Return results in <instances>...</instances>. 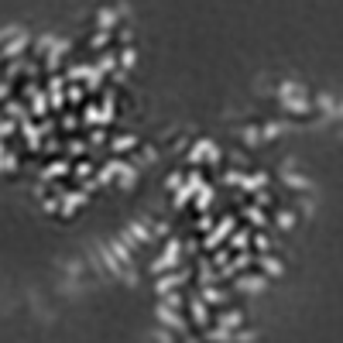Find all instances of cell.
I'll return each instance as SVG.
<instances>
[{"label": "cell", "instance_id": "cell-1", "mask_svg": "<svg viewBox=\"0 0 343 343\" xmlns=\"http://www.w3.org/2000/svg\"><path fill=\"white\" fill-rule=\"evenodd\" d=\"M282 103L292 114H306L309 110V100H302V86L298 82H282Z\"/></svg>", "mask_w": 343, "mask_h": 343}, {"label": "cell", "instance_id": "cell-2", "mask_svg": "<svg viewBox=\"0 0 343 343\" xmlns=\"http://www.w3.org/2000/svg\"><path fill=\"white\" fill-rule=\"evenodd\" d=\"M189 161L192 165H199V161H220V148L203 137V141H196L192 148H189Z\"/></svg>", "mask_w": 343, "mask_h": 343}, {"label": "cell", "instance_id": "cell-3", "mask_svg": "<svg viewBox=\"0 0 343 343\" xmlns=\"http://www.w3.org/2000/svg\"><path fill=\"white\" fill-rule=\"evenodd\" d=\"M179 258H182V244H179V240H168V244H165V254H161L151 268H155V271H168V268L179 264Z\"/></svg>", "mask_w": 343, "mask_h": 343}, {"label": "cell", "instance_id": "cell-4", "mask_svg": "<svg viewBox=\"0 0 343 343\" xmlns=\"http://www.w3.org/2000/svg\"><path fill=\"white\" fill-rule=\"evenodd\" d=\"M69 76H72V79H82L86 90H100V82H103V72L96 66H76V69H69Z\"/></svg>", "mask_w": 343, "mask_h": 343}, {"label": "cell", "instance_id": "cell-5", "mask_svg": "<svg viewBox=\"0 0 343 343\" xmlns=\"http://www.w3.org/2000/svg\"><path fill=\"white\" fill-rule=\"evenodd\" d=\"M233 227H237V217H223V220L217 223V230L206 237V247H220V244H223V240L233 233Z\"/></svg>", "mask_w": 343, "mask_h": 343}, {"label": "cell", "instance_id": "cell-6", "mask_svg": "<svg viewBox=\"0 0 343 343\" xmlns=\"http://www.w3.org/2000/svg\"><path fill=\"white\" fill-rule=\"evenodd\" d=\"M185 278H189V271H175V274H161V278H158V285H155V292H158V295H168L172 288H175V285H182Z\"/></svg>", "mask_w": 343, "mask_h": 343}, {"label": "cell", "instance_id": "cell-7", "mask_svg": "<svg viewBox=\"0 0 343 343\" xmlns=\"http://www.w3.org/2000/svg\"><path fill=\"white\" fill-rule=\"evenodd\" d=\"M237 288L240 292H264V288H268V278H264V274H244L237 282Z\"/></svg>", "mask_w": 343, "mask_h": 343}, {"label": "cell", "instance_id": "cell-8", "mask_svg": "<svg viewBox=\"0 0 343 343\" xmlns=\"http://www.w3.org/2000/svg\"><path fill=\"white\" fill-rule=\"evenodd\" d=\"M28 45V34H17V38H11V41H4V48H0V58H17L21 55V48Z\"/></svg>", "mask_w": 343, "mask_h": 343}, {"label": "cell", "instance_id": "cell-9", "mask_svg": "<svg viewBox=\"0 0 343 343\" xmlns=\"http://www.w3.org/2000/svg\"><path fill=\"white\" fill-rule=\"evenodd\" d=\"M62 199H66V203H62V213H76V209H79L82 203H86V192H69V196H62Z\"/></svg>", "mask_w": 343, "mask_h": 343}, {"label": "cell", "instance_id": "cell-10", "mask_svg": "<svg viewBox=\"0 0 343 343\" xmlns=\"http://www.w3.org/2000/svg\"><path fill=\"white\" fill-rule=\"evenodd\" d=\"M189 309H192V323H199V326H206V319H209V312H206V302L199 295L189 302Z\"/></svg>", "mask_w": 343, "mask_h": 343}, {"label": "cell", "instance_id": "cell-11", "mask_svg": "<svg viewBox=\"0 0 343 343\" xmlns=\"http://www.w3.org/2000/svg\"><path fill=\"white\" fill-rule=\"evenodd\" d=\"M24 137H28V148H31V151L41 148V127H34V124L24 120Z\"/></svg>", "mask_w": 343, "mask_h": 343}, {"label": "cell", "instance_id": "cell-12", "mask_svg": "<svg viewBox=\"0 0 343 343\" xmlns=\"http://www.w3.org/2000/svg\"><path fill=\"white\" fill-rule=\"evenodd\" d=\"M240 185H244L247 192H254V189H264V185H268V175H264V172H258V175H244V179H240Z\"/></svg>", "mask_w": 343, "mask_h": 343}, {"label": "cell", "instance_id": "cell-13", "mask_svg": "<svg viewBox=\"0 0 343 343\" xmlns=\"http://www.w3.org/2000/svg\"><path fill=\"white\" fill-rule=\"evenodd\" d=\"M240 323H244V316H240L237 309H230V312H223V316H220V326H223V330H230V333L237 330Z\"/></svg>", "mask_w": 343, "mask_h": 343}, {"label": "cell", "instance_id": "cell-14", "mask_svg": "<svg viewBox=\"0 0 343 343\" xmlns=\"http://www.w3.org/2000/svg\"><path fill=\"white\" fill-rule=\"evenodd\" d=\"M134 144H137V141H134V134H120V137H114V141H110V148H114L117 155H124V151H131Z\"/></svg>", "mask_w": 343, "mask_h": 343}, {"label": "cell", "instance_id": "cell-15", "mask_svg": "<svg viewBox=\"0 0 343 343\" xmlns=\"http://www.w3.org/2000/svg\"><path fill=\"white\" fill-rule=\"evenodd\" d=\"M158 319L165 323V326H182V319L175 316V309L172 306H158Z\"/></svg>", "mask_w": 343, "mask_h": 343}, {"label": "cell", "instance_id": "cell-16", "mask_svg": "<svg viewBox=\"0 0 343 343\" xmlns=\"http://www.w3.org/2000/svg\"><path fill=\"white\" fill-rule=\"evenodd\" d=\"M45 179H58V175H69V161H52L45 172H41Z\"/></svg>", "mask_w": 343, "mask_h": 343}, {"label": "cell", "instance_id": "cell-17", "mask_svg": "<svg viewBox=\"0 0 343 343\" xmlns=\"http://www.w3.org/2000/svg\"><path fill=\"white\" fill-rule=\"evenodd\" d=\"M82 117H86V124H106V117H103L100 106H86V110H82Z\"/></svg>", "mask_w": 343, "mask_h": 343}, {"label": "cell", "instance_id": "cell-18", "mask_svg": "<svg viewBox=\"0 0 343 343\" xmlns=\"http://www.w3.org/2000/svg\"><path fill=\"white\" fill-rule=\"evenodd\" d=\"M117 14H120V11H110V7H103V11H100V31H110V24L117 21Z\"/></svg>", "mask_w": 343, "mask_h": 343}, {"label": "cell", "instance_id": "cell-19", "mask_svg": "<svg viewBox=\"0 0 343 343\" xmlns=\"http://www.w3.org/2000/svg\"><path fill=\"white\" fill-rule=\"evenodd\" d=\"M244 220H247V223H254V227H264V213H261V209H254V206H247V209H244Z\"/></svg>", "mask_w": 343, "mask_h": 343}, {"label": "cell", "instance_id": "cell-20", "mask_svg": "<svg viewBox=\"0 0 343 343\" xmlns=\"http://www.w3.org/2000/svg\"><path fill=\"white\" fill-rule=\"evenodd\" d=\"M274 223H278L282 230H292V227H295V213H288V209H282V213L274 217Z\"/></svg>", "mask_w": 343, "mask_h": 343}, {"label": "cell", "instance_id": "cell-21", "mask_svg": "<svg viewBox=\"0 0 343 343\" xmlns=\"http://www.w3.org/2000/svg\"><path fill=\"white\" fill-rule=\"evenodd\" d=\"M261 264H264V274H282V261H274L268 254H261Z\"/></svg>", "mask_w": 343, "mask_h": 343}, {"label": "cell", "instance_id": "cell-22", "mask_svg": "<svg viewBox=\"0 0 343 343\" xmlns=\"http://www.w3.org/2000/svg\"><path fill=\"white\" fill-rule=\"evenodd\" d=\"M117 179H120V185H124V189H131V185H134V168H131V165H124V168H120V175H117Z\"/></svg>", "mask_w": 343, "mask_h": 343}, {"label": "cell", "instance_id": "cell-23", "mask_svg": "<svg viewBox=\"0 0 343 343\" xmlns=\"http://www.w3.org/2000/svg\"><path fill=\"white\" fill-rule=\"evenodd\" d=\"M196 196H199V199H196V206H199V209H206V206L213 203V189H209V185H203Z\"/></svg>", "mask_w": 343, "mask_h": 343}, {"label": "cell", "instance_id": "cell-24", "mask_svg": "<svg viewBox=\"0 0 343 343\" xmlns=\"http://www.w3.org/2000/svg\"><path fill=\"white\" fill-rule=\"evenodd\" d=\"M120 66H124V69H134L137 66V52H134V48H124V52H120Z\"/></svg>", "mask_w": 343, "mask_h": 343}, {"label": "cell", "instance_id": "cell-25", "mask_svg": "<svg viewBox=\"0 0 343 343\" xmlns=\"http://www.w3.org/2000/svg\"><path fill=\"white\" fill-rule=\"evenodd\" d=\"M127 237H134V240H148L151 233L144 230V223H131V230H127Z\"/></svg>", "mask_w": 343, "mask_h": 343}, {"label": "cell", "instance_id": "cell-26", "mask_svg": "<svg viewBox=\"0 0 343 343\" xmlns=\"http://www.w3.org/2000/svg\"><path fill=\"white\" fill-rule=\"evenodd\" d=\"M14 165H17V158H14L11 151H4V144H0V168H7V172H11Z\"/></svg>", "mask_w": 343, "mask_h": 343}, {"label": "cell", "instance_id": "cell-27", "mask_svg": "<svg viewBox=\"0 0 343 343\" xmlns=\"http://www.w3.org/2000/svg\"><path fill=\"white\" fill-rule=\"evenodd\" d=\"M203 302H227V295H223V292H217V288H209V285H206Z\"/></svg>", "mask_w": 343, "mask_h": 343}, {"label": "cell", "instance_id": "cell-28", "mask_svg": "<svg viewBox=\"0 0 343 343\" xmlns=\"http://www.w3.org/2000/svg\"><path fill=\"white\" fill-rule=\"evenodd\" d=\"M244 141H247V144H258V141H261V131H258V127H247V131H244Z\"/></svg>", "mask_w": 343, "mask_h": 343}, {"label": "cell", "instance_id": "cell-29", "mask_svg": "<svg viewBox=\"0 0 343 343\" xmlns=\"http://www.w3.org/2000/svg\"><path fill=\"white\" fill-rule=\"evenodd\" d=\"M90 172H93V165H90V161H79V165H76V175H79L82 182H90Z\"/></svg>", "mask_w": 343, "mask_h": 343}, {"label": "cell", "instance_id": "cell-30", "mask_svg": "<svg viewBox=\"0 0 343 343\" xmlns=\"http://www.w3.org/2000/svg\"><path fill=\"white\" fill-rule=\"evenodd\" d=\"M282 131H285V127H282V124H268V127H264V131H261V137H268V141H271V137H278V134H282Z\"/></svg>", "mask_w": 343, "mask_h": 343}, {"label": "cell", "instance_id": "cell-31", "mask_svg": "<svg viewBox=\"0 0 343 343\" xmlns=\"http://www.w3.org/2000/svg\"><path fill=\"white\" fill-rule=\"evenodd\" d=\"M230 247H233V251H244V247H247V233H233Z\"/></svg>", "mask_w": 343, "mask_h": 343}, {"label": "cell", "instance_id": "cell-32", "mask_svg": "<svg viewBox=\"0 0 343 343\" xmlns=\"http://www.w3.org/2000/svg\"><path fill=\"white\" fill-rule=\"evenodd\" d=\"M7 114L11 117H28V110H24L21 103H7Z\"/></svg>", "mask_w": 343, "mask_h": 343}, {"label": "cell", "instance_id": "cell-33", "mask_svg": "<svg viewBox=\"0 0 343 343\" xmlns=\"http://www.w3.org/2000/svg\"><path fill=\"white\" fill-rule=\"evenodd\" d=\"M285 179L295 185V189H309V179H298V175H285Z\"/></svg>", "mask_w": 343, "mask_h": 343}, {"label": "cell", "instance_id": "cell-34", "mask_svg": "<svg viewBox=\"0 0 343 343\" xmlns=\"http://www.w3.org/2000/svg\"><path fill=\"white\" fill-rule=\"evenodd\" d=\"M82 90H86V86H69L66 96H69V100H82Z\"/></svg>", "mask_w": 343, "mask_h": 343}, {"label": "cell", "instance_id": "cell-35", "mask_svg": "<svg viewBox=\"0 0 343 343\" xmlns=\"http://www.w3.org/2000/svg\"><path fill=\"white\" fill-rule=\"evenodd\" d=\"M165 185H168V189H175V185H182V175H175V172H172L168 179H165Z\"/></svg>", "mask_w": 343, "mask_h": 343}, {"label": "cell", "instance_id": "cell-36", "mask_svg": "<svg viewBox=\"0 0 343 343\" xmlns=\"http://www.w3.org/2000/svg\"><path fill=\"white\" fill-rule=\"evenodd\" d=\"M11 131H14L11 120H0V137H11Z\"/></svg>", "mask_w": 343, "mask_h": 343}, {"label": "cell", "instance_id": "cell-37", "mask_svg": "<svg viewBox=\"0 0 343 343\" xmlns=\"http://www.w3.org/2000/svg\"><path fill=\"white\" fill-rule=\"evenodd\" d=\"M240 179H244L240 172H223V182H240Z\"/></svg>", "mask_w": 343, "mask_h": 343}, {"label": "cell", "instance_id": "cell-38", "mask_svg": "<svg viewBox=\"0 0 343 343\" xmlns=\"http://www.w3.org/2000/svg\"><path fill=\"white\" fill-rule=\"evenodd\" d=\"M69 155H82V141H69Z\"/></svg>", "mask_w": 343, "mask_h": 343}, {"label": "cell", "instance_id": "cell-39", "mask_svg": "<svg viewBox=\"0 0 343 343\" xmlns=\"http://www.w3.org/2000/svg\"><path fill=\"white\" fill-rule=\"evenodd\" d=\"M268 203H271V196H268V192L261 189V192H258V206H268Z\"/></svg>", "mask_w": 343, "mask_h": 343}, {"label": "cell", "instance_id": "cell-40", "mask_svg": "<svg viewBox=\"0 0 343 343\" xmlns=\"http://www.w3.org/2000/svg\"><path fill=\"white\" fill-rule=\"evenodd\" d=\"M155 336H158V343H172V336H168V333H155Z\"/></svg>", "mask_w": 343, "mask_h": 343}]
</instances>
